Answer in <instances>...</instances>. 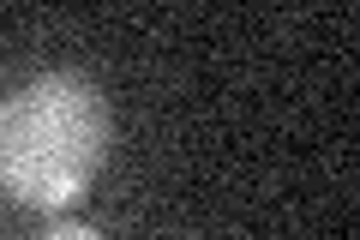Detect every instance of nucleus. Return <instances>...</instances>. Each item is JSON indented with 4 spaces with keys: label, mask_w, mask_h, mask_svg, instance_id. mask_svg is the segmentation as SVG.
<instances>
[{
    "label": "nucleus",
    "mask_w": 360,
    "mask_h": 240,
    "mask_svg": "<svg viewBox=\"0 0 360 240\" xmlns=\"http://www.w3.org/2000/svg\"><path fill=\"white\" fill-rule=\"evenodd\" d=\"M30 240H108V234L90 228V222H54V228H42V234H30Z\"/></svg>",
    "instance_id": "2"
},
{
    "label": "nucleus",
    "mask_w": 360,
    "mask_h": 240,
    "mask_svg": "<svg viewBox=\"0 0 360 240\" xmlns=\"http://www.w3.org/2000/svg\"><path fill=\"white\" fill-rule=\"evenodd\" d=\"M108 96L84 72H42L0 96V187L25 204H72L108 163Z\"/></svg>",
    "instance_id": "1"
}]
</instances>
